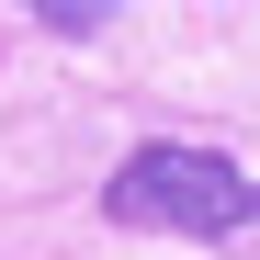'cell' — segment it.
<instances>
[{
    "instance_id": "6da1fadb",
    "label": "cell",
    "mask_w": 260,
    "mask_h": 260,
    "mask_svg": "<svg viewBox=\"0 0 260 260\" xmlns=\"http://www.w3.org/2000/svg\"><path fill=\"white\" fill-rule=\"evenodd\" d=\"M102 215H113V226H170V238H249L260 226V181L238 158H215V147L147 136L136 158H113Z\"/></svg>"
},
{
    "instance_id": "7a4b0ae2",
    "label": "cell",
    "mask_w": 260,
    "mask_h": 260,
    "mask_svg": "<svg viewBox=\"0 0 260 260\" xmlns=\"http://www.w3.org/2000/svg\"><path fill=\"white\" fill-rule=\"evenodd\" d=\"M34 23L79 46V34H113V0H34Z\"/></svg>"
}]
</instances>
